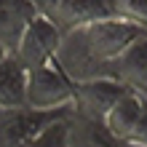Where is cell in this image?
I'll return each instance as SVG.
<instances>
[{
    "label": "cell",
    "mask_w": 147,
    "mask_h": 147,
    "mask_svg": "<svg viewBox=\"0 0 147 147\" xmlns=\"http://www.w3.org/2000/svg\"><path fill=\"white\" fill-rule=\"evenodd\" d=\"M144 30L134 27V24H128L123 19H115V16L80 24V27L62 32L54 62L72 83L107 78L110 64Z\"/></svg>",
    "instance_id": "obj_1"
},
{
    "label": "cell",
    "mask_w": 147,
    "mask_h": 147,
    "mask_svg": "<svg viewBox=\"0 0 147 147\" xmlns=\"http://www.w3.org/2000/svg\"><path fill=\"white\" fill-rule=\"evenodd\" d=\"M24 107L46 112L72 107V80L56 62H46L24 72Z\"/></svg>",
    "instance_id": "obj_2"
},
{
    "label": "cell",
    "mask_w": 147,
    "mask_h": 147,
    "mask_svg": "<svg viewBox=\"0 0 147 147\" xmlns=\"http://www.w3.org/2000/svg\"><path fill=\"white\" fill-rule=\"evenodd\" d=\"M59 40H62V30L51 19L35 13L24 24L22 35H19V40H16V46L11 51V56L19 62V67L24 72H30V70H35L40 64H46V62H54Z\"/></svg>",
    "instance_id": "obj_3"
},
{
    "label": "cell",
    "mask_w": 147,
    "mask_h": 147,
    "mask_svg": "<svg viewBox=\"0 0 147 147\" xmlns=\"http://www.w3.org/2000/svg\"><path fill=\"white\" fill-rule=\"evenodd\" d=\"M67 110H30V107H16V110H3L0 112V147H22L27 144L35 134H40L48 123H54L56 118H64Z\"/></svg>",
    "instance_id": "obj_4"
},
{
    "label": "cell",
    "mask_w": 147,
    "mask_h": 147,
    "mask_svg": "<svg viewBox=\"0 0 147 147\" xmlns=\"http://www.w3.org/2000/svg\"><path fill=\"white\" fill-rule=\"evenodd\" d=\"M123 91H126V86L112 80V78H96V80L72 83V112L94 118V120H102Z\"/></svg>",
    "instance_id": "obj_5"
},
{
    "label": "cell",
    "mask_w": 147,
    "mask_h": 147,
    "mask_svg": "<svg viewBox=\"0 0 147 147\" xmlns=\"http://www.w3.org/2000/svg\"><path fill=\"white\" fill-rule=\"evenodd\" d=\"M107 78L147 96V32H142L120 51V56L110 64Z\"/></svg>",
    "instance_id": "obj_6"
},
{
    "label": "cell",
    "mask_w": 147,
    "mask_h": 147,
    "mask_svg": "<svg viewBox=\"0 0 147 147\" xmlns=\"http://www.w3.org/2000/svg\"><path fill=\"white\" fill-rule=\"evenodd\" d=\"M67 147H128L102 120L70 112L67 118Z\"/></svg>",
    "instance_id": "obj_7"
},
{
    "label": "cell",
    "mask_w": 147,
    "mask_h": 147,
    "mask_svg": "<svg viewBox=\"0 0 147 147\" xmlns=\"http://www.w3.org/2000/svg\"><path fill=\"white\" fill-rule=\"evenodd\" d=\"M107 16H112L110 0H62L48 19L62 32H67L72 27H80V24H88L96 19H107Z\"/></svg>",
    "instance_id": "obj_8"
},
{
    "label": "cell",
    "mask_w": 147,
    "mask_h": 147,
    "mask_svg": "<svg viewBox=\"0 0 147 147\" xmlns=\"http://www.w3.org/2000/svg\"><path fill=\"white\" fill-rule=\"evenodd\" d=\"M144 99H147L144 94L126 88V91L118 96V102L107 110V115L102 118V123H105L120 142H126L128 134H131V128H134V123H136V118H139V112H142Z\"/></svg>",
    "instance_id": "obj_9"
},
{
    "label": "cell",
    "mask_w": 147,
    "mask_h": 147,
    "mask_svg": "<svg viewBox=\"0 0 147 147\" xmlns=\"http://www.w3.org/2000/svg\"><path fill=\"white\" fill-rule=\"evenodd\" d=\"M24 107V70L13 56L0 62V110Z\"/></svg>",
    "instance_id": "obj_10"
},
{
    "label": "cell",
    "mask_w": 147,
    "mask_h": 147,
    "mask_svg": "<svg viewBox=\"0 0 147 147\" xmlns=\"http://www.w3.org/2000/svg\"><path fill=\"white\" fill-rule=\"evenodd\" d=\"M112 16L147 32V0H110Z\"/></svg>",
    "instance_id": "obj_11"
},
{
    "label": "cell",
    "mask_w": 147,
    "mask_h": 147,
    "mask_svg": "<svg viewBox=\"0 0 147 147\" xmlns=\"http://www.w3.org/2000/svg\"><path fill=\"white\" fill-rule=\"evenodd\" d=\"M67 118H70V112L64 118H56L54 123H48L40 134H35L22 147H67Z\"/></svg>",
    "instance_id": "obj_12"
},
{
    "label": "cell",
    "mask_w": 147,
    "mask_h": 147,
    "mask_svg": "<svg viewBox=\"0 0 147 147\" xmlns=\"http://www.w3.org/2000/svg\"><path fill=\"white\" fill-rule=\"evenodd\" d=\"M126 144L128 147H147V99L142 105V112H139V118H136V123L131 128V134H128Z\"/></svg>",
    "instance_id": "obj_13"
},
{
    "label": "cell",
    "mask_w": 147,
    "mask_h": 147,
    "mask_svg": "<svg viewBox=\"0 0 147 147\" xmlns=\"http://www.w3.org/2000/svg\"><path fill=\"white\" fill-rule=\"evenodd\" d=\"M27 3L32 5V11H35V13H40V16H46V19H48V16L56 11V5L62 3V0H27Z\"/></svg>",
    "instance_id": "obj_14"
},
{
    "label": "cell",
    "mask_w": 147,
    "mask_h": 147,
    "mask_svg": "<svg viewBox=\"0 0 147 147\" xmlns=\"http://www.w3.org/2000/svg\"><path fill=\"white\" fill-rule=\"evenodd\" d=\"M8 56H11V51H8V46L0 40V62H3V59H8Z\"/></svg>",
    "instance_id": "obj_15"
},
{
    "label": "cell",
    "mask_w": 147,
    "mask_h": 147,
    "mask_svg": "<svg viewBox=\"0 0 147 147\" xmlns=\"http://www.w3.org/2000/svg\"><path fill=\"white\" fill-rule=\"evenodd\" d=\"M0 112H3V110H0Z\"/></svg>",
    "instance_id": "obj_16"
}]
</instances>
